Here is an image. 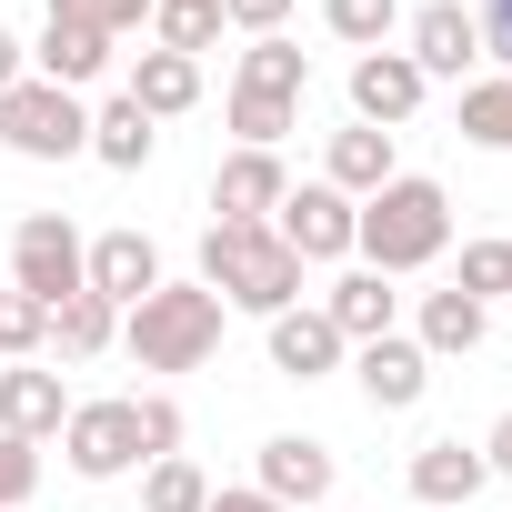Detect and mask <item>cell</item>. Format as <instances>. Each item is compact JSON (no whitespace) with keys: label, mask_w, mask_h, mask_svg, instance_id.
<instances>
[{"label":"cell","mask_w":512,"mask_h":512,"mask_svg":"<svg viewBox=\"0 0 512 512\" xmlns=\"http://www.w3.org/2000/svg\"><path fill=\"white\" fill-rule=\"evenodd\" d=\"M392 21H402V0H322V31L342 51H392Z\"/></svg>","instance_id":"obj_27"},{"label":"cell","mask_w":512,"mask_h":512,"mask_svg":"<svg viewBox=\"0 0 512 512\" xmlns=\"http://www.w3.org/2000/svg\"><path fill=\"white\" fill-rule=\"evenodd\" d=\"M81 262H91V241H81L71 211H21V231H11V292H31L41 312H61L81 292Z\"/></svg>","instance_id":"obj_5"},{"label":"cell","mask_w":512,"mask_h":512,"mask_svg":"<svg viewBox=\"0 0 512 512\" xmlns=\"http://www.w3.org/2000/svg\"><path fill=\"white\" fill-rule=\"evenodd\" d=\"M121 91H131V101H141L151 121H181V111L201 101V61H181V51H141Z\"/></svg>","instance_id":"obj_21"},{"label":"cell","mask_w":512,"mask_h":512,"mask_svg":"<svg viewBox=\"0 0 512 512\" xmlns=\"http://www.w3.org/2000/svg\"><path fill=\"white\" fill-rule=\"evenodd\" d=\"M151 151H161V121H151L131 91H111V101L91 111V161H101V171H151Z\"/></svg>","instance_id":"obj_20"},{"label":"cell","mask_w":512,"mask_h":512,"mask_svg":"<svg viewBox=\"0 0 512 512\" xmlns=\"http://www.w3.org/2000/svg\"><path fill=\"white\" fill-rule=\"evenodd\" d=\"M352 211H362V201H342L332 181H292L282 211H272V231L292 241V262L312 272V262H352Z\"/></svg>","instance_id":"obj_7"},{"label":"cell","mask_w":512,"mask_h":512,"mask_svg":"<svg viewBox=\"0 0 512 512\" xmlns=\"http://www.w3.org/2000/svg\"><path fill=\"white\" fill-rule=\"evenodd\" d=\"M352 251H362V272H382V282L432 272L442 251H452V191L422 181V171H392V181L352 211Z\"/></svg>","instance_id":"obj_1"},{"label":"cell","mask_w":512,"mask_h":512,"mask_svg":"<svg viewBox=\"0 0 512 512\" xmlns=\"http://www.w3.org/2000/svg\"><path fill=\"white\" fill-rule=\"evenodd\" d=\"M111 342H121V312H111L101 292H71V302L51 312V352H61V362H91V352H111Z\"/></svg>","instance_id":"obj_24"},{"label":"cell","mask_w":512,"mask_h":512,"mask_svg":"<svg viewBox=\"0 0 512 512\" xmlns=\"http://www.w3.org/2000/svg\"><path fill=\"white\" fill-rule=\"evenodd\" d=\"M452 292L492 312V302L512 292V241H462V272H452Z\"/></svg>","instance_id":"obj_30"},{"label":"cell","mask_w":512,"mask_h":512,"mask_svg":"<svg viewBox=\"0 0 512 512\" xmlns=\"http://www.w3.org/2000/svg\"><path fill=\"white\" fill-rule=\"evenodd\" d=\"M322 322L362 352V342H382V332H402V292L382 282V272H342L332 292H322Z\"/></svg>","instance_id":"obj_19"},{"label":"cell","mask_w":512,"mask_h":512,"mask_svg":"<svg viewBox=\"0 0 512 512\" xmlns=\"http://www.w3.org/2000/svg\"><path fill=\"white\" fill-rule=\"evenodd\" d=\"M482 462H492V482H512V412L482 432Z\"/></svg>","instance_id":"obj_38"},{"label":"cell","mask_w":512,"mask_h":512,"mask_svg":"<svg viewBox=\"0 0 512 512\" xmlns=\"http://www.w3.org/2000/svg\"><path fill=\"white\" fill-rule=\"evenodd\" d=\"M472 31H482V61H502V81H512V0H482Z\"/></svg>","instance_id":"obj_36"},{"label":"cell","mask_w":512,"mask_h":512,"mask_svg":"<svg viewBox=\"0 0 512 512\" xmlns=\"http://www.w3.org/2000/svg\"><path fill=\"white\" fill-rule=\"evenodd\" d=\"M221 292H201V282H161V292H141L131 312H121V352L141 362V372H201L211 352H221Z\"/></svg>","instance_id":"obj_3"},{"label":"cell","mask_w":512,"mask_h":512,"mask_svg":"<svg viewBox=\"0 0 512 512\" xmlns=\"http://www.w3.org/2000/svg\"><path fill=\"white\" fill-rule=\"evenodd\" d=\"M0 151H21V161H81L91 151V111H81V91H61V81H11L0 91Z\"/></svg>","instance_id":"obj_4"},{"label":"cell","mask_w":512,"mask_h":512,"mask_svg":"<svg viewBox=\"0 0 512 512\" xmlns=\"http://www.w3.org/2000/svg\"><path fill=\"white\" fill-rule=\"evenodd\" d=\"M201 502H211V472L191 452H171V462L141 472V512H201Z\"/></svg>","instance_id":"obj_28"},{"label":"cell","mask_w":512,"mask_h":512,"mask_svg":"<svg viewBox=\"0 0 512 512\" xmlns=\"http://www.w3.org/2000/svg\"><path fill=\"white\" fill-rule=\"evenodd\" d=\"M211 41H221V0H151V51L201 61Z\"/></svg>","instance_id":"obj_25"},{"label":"cell","mask_w":512,"mask_h":512,"mask_svg":"<svg viewBox=\"0 0 512 512\" xmlns=\"http://www.w3.org/2000/svg\"><path fill=\"white\" fill-rule=\"evenodd\" d=\"M61 462H71L81 482H121V472H141V422H131V402H71V422H61Z\"/></svg>","instance_id":"obj_6"},{"label":"cell","mask_w":512,"mask_h":512,"mask_svg":"<svg viewBox=\"0 0 512 512\" xmlns=\"http://www.w3.org/2000/svg\"><path fill=\"white\" fill-rule=\"evenodd\" d=\"M231 131H241V151H282V141L302 131V101H262V91H231Z\"/></svg>","instance_id":"obj_29"},{"label":"cell","mask_w":512,"mask_h":512,"mask_svg":"<svg viewBox=\"0 0 512 512\" xmlns=\"http://www.w3.org/2000/svg\"><path fill=\"white\" fill-rule=\"evenodd\" d=\"M482 332H492V312H482V302H462V292H422V312H412V342H422L432 362L482 352Z\"/></svg>","instance_id":"obj_22"},{"label":"cell","mask_w":512,"mask_h":512,"mask_svg":"<svg viewBox=\"0 0 512 512\" xmlns=\"http://www.w3.org/2000/svg\"><path fill=\"white\" fill-rule=\"evenodd\" d=\"M201 512H282V502H272V492H262V482H231V492H211V502H201Z\"/></svg>","instance_id":"obj_37"},{"label":"cell","mask_w":512,"mask_h":512,"mask_svg":"<svg viewBox=\"0 0 512 512\" xmlns=\"http://www.w3.org/2000/svg\"><path fill=\"white\" fill-rule=\"evenodd\" d=\"M342 362H352V342L322 322V302H312V312H302V302L272 312V372H282V382H322V372H342Z\"/></svg>","instance_id":"obj_14"},{"label":"cell","mask_w":512,"mask_h":512,"mask_svg":"<svg viewBox=\"0 0 512 512\" xmlns=\"http://www.w3.org/2000/svg\"><path fill=\"white\" fill-rule=\"evenodd\" d=\"M61 422H71L61 372H41V362H0V432H11V442H51Z\"/></svg>","instance_id":"obj_13"},{"label":"cell","mask_w":512,"mask_h":512,"mask_svg":"<svg viewBox=\"0 0 512 512\" xmlns=\"http://www.w3.org/2000/svg\"><path fill=\"white\" fill-rule=\"evenodd\" d=\"M282 191H292L282 151H231V161L211 171V211H221V221H272Z\"/></svg>","instance_id":"obj_16"},{"label":"cell","mask_w":512,"mask_h":512,"mask_svg":"<svg viewBox=\"0 0 512 512\" xmlns=\"http://www.w3.org/2000/svg\"><path fill=\"white\" fill-rule=\"evenodd\" d=\"M11 81H31V51H21V31H11V21H0V91H11Z\"/></svg>","instance_id":"obj_39"},{"label":"cell","mask_w":512,"mask_h":512,"mask_svg":"<svg viewBox=\"0 0 512 512\" xmlns=\"http://www.w3.org/2000/svg\"><path fill=\"white\" fill-rule=\"evenodd\" d=\"M31 71H41V81H61V91H91V81L111 71V41H101L91 21L51 11V21H41V41H31Z\"/></svg>","instance_id":"obj_17"},{"label":"cell","mask_w":512,"mask_h":512,"mask_svg":"<svg viewBox=\"0 0 512 512\" xmlns=\"http://www.w3.org/2000/svg\"><path fill=\"white\" fill-rule=\"evenodd\" d=\"M41 492V442H11V432H0V512H21Z\"/></svg>","instance_id":"obj_33"},{"label":"cell","mask_w":512,"mask_h":512,"mask_svg":"<svg viewBox=\"0 0 512 512\" xmlns=\"http://www.w3.org/2000/svg\"><path fill=\"white\" fill-rule=\"evenodd\" d=\"M51 342V312L31 302V292H11V282H0V362H31Z\"/></svg>","instance_id":"obj_31"},{"label":"cell","mask_w":512,"mask_h":512,"mask_svg":"<svg viewBox=\"0 0 512 512\" xmlns=\"http://www.w3.org/2000/svg\"><path fill=\"white\" fill-rule=\"evenodd\" d=\"M412 502H432V512H452V502H472L482 482H492V462H482V442H462V432H442V442H422L412 452Z\"/></svg>","instance_id":"obj_15"},{"label":"cell","mask_w":512,"mask_h":512,"mask_svg":"<svg viewBox=\"0 0 512 512\" xmlns=\"http://www.w3.org/2000/svg\"><path fill=\"white\" fill-rule=\"evenodd\" d=\"M131 422H141V462H171V452H181V402H171V392H141Z\"/></svg>","instance_id":"obj_32"},{"label":"cell","mask_w":512,"mask_h":512,"mask_svg":"<svg viewBox=\"0 0 512 512\" xmlns=\"http://www.w3.org/2000/svg\"><path fill=\"white\" fill-rule=\"evenodd\" d=\"M422 71H412V51H362L352 61V121H372V131H402L412 111H422Z\"/></svg>","instance_id":"obj_10"},{"label":"cell","mask_w":512,"mask_h":512,"mask_svg":"<svg viewBox=\"0 0 512 512\" xmlns=\"http://www.w3.org/2000/svg\"><path fill=\"white\" fill-rule=\"evenodd\" d=\"M231 91H262V101H302V91H312V51H292L282 31H272V41H251V51H241V71H231Z\"/></svg>","instance_id":"obj_23"},{"label":"cell","mask_w":512,"mask_h":512,"mask_svg":"<svg viewBox=\"0 0 512 512\" xmlns=\"http://www.w3.org/2000/svg\"><path fill=\"white\" fill-rule=\"evenodd\" d=\"M201 292H221V312L272 322V312L302 302V262L272 221H211L201 231Z\"/></svg>","instance_id":"obj_2"},{"label":"cell","mask_w":512,"mask_h":512,"mask_svg":"<svg viewBox=\"0 0 512 512\" xmlns=\"http://www.w3.org/2000/svg\"><path fill=\"white\" fill-rule=\"evenodd\" d=\"M292 21V0H221V31H241V41H272Z\"/></svg>","instance_id":"obj_35"},{"label":"cell","mask_w":512,"mask_h":512,"mask_svg":"<svg viewBox=\"0 0 512 512\" xmlns=\"http://www.w3.org/2000/svg\"><path fill=\"white\" fill-rule=\"evenodd\" d=\"M462 141L472 151H512V81H462Z\"/></svg>","instance_id":"obj_26"},{"label":"cell","mask_w":512,"mask_h":512,"mask_svg":"<svg viewBox=\"0 0 512 512\" xmlns=\"http://www.w3.org/2000/svg\"><path fill=\"white\" fill-rule=\"evenodd\" d=\"M352 382H362V402H372V412H412V402L432 392V352H422L412 332H382V342H362V352H352Z\"/></svg>","instance_id":"obj_9"},{"label":"cell","mask_w":512,"mask_h":512,"mask_svg":"<svg viewBox=\"0 0 512 512\" xmlns=\"http://www.w3.org/2000/svg\"><path fill=\"white\" fill-rule=\"evenodd\" d=\"M262 482L282 512H312V502H332V482H342V462H332V442H312V432H272L262 442Z\"/></svg>","instance_id":"obj_8"},{"label":"cell","mask_w":512,"mask_h":512,"mask_svg":"<svg viewBox=\"0 0 512 512\" xmlns=\"http://www.w3.org/2000/svg\"><path fill=\"white\" fill-rule=\"evenodd\" d=\"M161 282H171V272H161V251H151L141 231H101V241H91V262H81V292H101L111 312H131V302L161 292Z\"/></svg>","instance_id":"obj_11"},{"label":"cell","mask_w":512,"mask_h":512,"mask_svg":"<svg viewBox=\"0 0 512 512\" xmlns=\"http://www.w3.org/2000/svg\"><path fill=\"white\" fill-rule=\"evenodd\" d=\"M472 61H482L472 11H462V0H422V11H412V71L422 81H472Z\"/></svg>","instance_id":"obj_12"},{"label":"cell","mask_w":512,"mask_h":512,"mask_svg":"<svg viewBox=\"0 0 512 512\" xmlns=\"http://www.w3.org/2000/svg\"><path fill=\"white\" fill-rule=\"evenodd\" d=\"M51 11H71V21H91L101 41H121V31H141V21H151V0H51Z\"/></svg>","instance_id":"obj_34"},{"label":"cell","mask_w":512,"mask_h":512,"mask_svg":"<svg viewBox=\"0 0 512 512\" xmlns=\"http://www.w3.org/2000/svg\"><path fill=\"white\" fill-rule=\"evenodd\" d=\"M392 171H402V141H392V131H372V121L332 131V151H322V181H332L342 201H372Z\"/></svg>","instance_id":"obj_18"}]
</instances>
